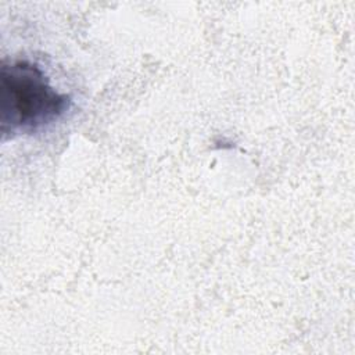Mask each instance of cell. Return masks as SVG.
<instances>
[{"instance_id": "cell-1", "label": "cell", "mask_w": 355, "mask_h": 355, "mask_svg": "<svg viewBox=\"0 0 355 355\" xmlns=\"http://www.w3.org/2000/svg\"><path fill=\"white\" fill-rule=\"evenodd\" d=\"M69 107L44 72L29 61L3 62L0 72V125L3 137L33 133L55 122Z\"/></svg>"}]
</instances>
